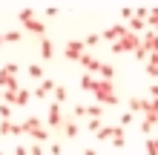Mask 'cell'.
<instances>
[{
  "label": "cell",
  "instance_id": "obj_9",
  "mask_svg": "<svg viewBox=\"0 0 158 155\" xmlns=\"http://www.w3.org/2000/svg\"><path fill=\"white\" fill-rule=\"evenodd\" d=\"M60 132L66 135V138H78L81 126H78V121H75V118H66V121H63V126H60Z\"/></svg>",
  "mask_w": 158,
  "mask_h": 155
},
{
  "label": "cell",
  "instance_id": "obj_44",
  "mask_svg": "<svg viewBox=\"0 0 158 155\" xmlns=\"http://www.w3.org/2000/svg\"><path fill=\"white\" fill-rule=\"evenodd\" d=\"M83 155H98V152L92 149V147H86V149H83Z\"/></svg>",
  "mask_w": 158,
  "mask_h": 155
},
{
  "label": "cell",
  "instance_id": "obj_35",
  "mask_svg": "<svg viewBox=\"0 0 158 155\" xmlns=\"http://www.w3.org/2000/svg\"><path fill=\"white\" fill-rule=\"evenodd\" d=\"M86 129H89V132H95V135H98L101 129H104V126H101V121H92V118H89V126H86Z\"/></svg>",
  "mask_w": 158,
  "mask_h": 155
},
{
  "label": "cell",
  "instance_id": "obj_39",
  "mask_svg": "<svg viewBox=\"0 0 158 155\" xmlns=\"http://www.w3.org/2000/svg\"><path fill=\"white\" fill-rule=\"evenodd\" d=\"M49 152H52V155H60V152H63V147H60V144H52Z\"/></svg>",
  "mask_w": 158,
  "mask_h": 155
},
{
  "label": "cell",
  "instance_id": "obj_17",
  "mask_svg": "<svg viewBox=\"0 0 158 155\" xmlns=\"http://www.w3.org/2000/svg\"><path fill=\"white\" fill-rule=\"evenodd\" d=\"M17 20H20L23 26H26V23H32V20H35V9H32V6H23L20 12H17Z\"/></svg>",
  "mask_w": 158,
  "mask_h": 155
},
{
  "label": "cell",
  "instance_id": "obj_18",
  "mask_svg": "<svg viewBox=\"0 0 158 155\" xmlns=\"http://www.w3.org/2000/svg\"><path fill=\"white\" fill-rule=\"evenodd\" d=\"M112 147H115V149H124V126H115V135H112Z\"/></svg>",
  "mask_w": 158,
  "mask_h": 155
},
{
  "label": "cell",
  "instance_id": "obj_37",
  "mask_svg": "<svg viewBox=\"0 0 158 155\" xmlns=\"http://www.w3.org/2000/svg\"><path fill=\"white\" fill-rule=\"evenodd\" d=\"M29 155H43V144H32V147H29Z\"/></svg>",
  "mask_w": 158,
  "mask_h": 155
},
{
  "label": "cell",
  "instance_id": "obj_16",
  "mask_svg": "<svg viewBox=\"0 0 158 155\" xmlns=\"http://www.w3.org/2000/svg\"><path fill=\"white\" fill-rule=\"evenodd\" d=\"M129 32L141 35V32H150V26H147V20H141V17H132V20H129Z\"/></svg>",
  "mask_w": 158,
  "mask_h": 155
},
{
  "label": "cell",
  "instance_id": "obj_21",
  "mask_svg": "<svg viewBox=\"0 0 158 155\" xmlns=\"http://www.w3.org/2000/svg\"><path fill=\"white\" fill-rule=\"evenodd\" d=\"M147 26H150L152 32H158V6L150 9V17H147Z\"/></svg>",
  "mask_w": 158,
  "mask_h": 155
},
{
  "label": "cell",
  "instance_id": "obj_24",
  "mask_svg": "<svg viewBox=\"0 0 158 155\" xmlns=\"http://www.w3.org/2000/svg\"><path fill=\"white\" fill-rule=\"evenodd\" d=\"M112 135H115V126H104L98 132V141H112Z\"/></svg>",
  "mask_w": 158,
  "mask_h": 155
},
{
  "label": "cell",
  "instance_id": "obj_20",
  "mask_svg": "<svg viewBox=\"0 0 158 155\" xmlns=\"http://www.w3.org/2000/svg\"><path fill=\"white\" fill-rule=\"evenodd\" d=\"M26 72H29V78H32V80H46V78H43V69H40V63H32V66L26 69Z\"/></svg>",
  "mask_w": 158,
  "mask_h": 155
},
{
  "label": "cell",
  "instance_id": "obj_12",
  "mask_svg": "<svg viewBox=\"0 0 158 155\" xmlns=\"http://www.w3.org/2000/svg\"><path fill=\"white\" fill-rule=\"evenodd\" d=\"M129 112L132 115H144L147 112V101L144 98H129Z\"/></svg>",
  "mask_w": 158,
  "mask_h": 155
},
{
  "label": "cell",
  "instance_id": "obj_13",
  "mask_svg": "<svg viewBox=\"0 0 158 155\" xmlns=\"http://www.w3.org/2000/svg\"><path fill=\"white\" fill-rule=\"evenodd\" d=\"M40 58H43V60H52V58H55V46H52L49 38L40 40Z\"/></svg>",
  "mask_w": 158,
  "mask_h": 155
},
{
  "label": "cell",
  "instance_id": "obj_19",
  "mask_svg": "<svg viewBox=\"0 0 158 155\" xmlns=\"http://www.w3.org/2000/svg\"><path fill=\"white\" fill-rule=\"evenodd\" d=\"M86 115L92 118V121H101V115H104V106H101V104H92V106H86Z\"/></svg>",
  "mask_w": 158,
  "mask_h": 155
},
{
  "label": "cell",
  "instance_id": "obj_40",
  "mask_svg": "<svg viewBox=\"0 0 158 155\" xmlns=\"http://www.w3.org/2000/svg\"><path fill=\"white\" fill-rule=\"evenodd\" d=\"M147 75H150V78H158V69H155V66H150V63H147Z\"/></svg>",
  "mask_w": 158,
  "mask_h": 155
},
{
  "label": "cell",
  "instance_id": "obj_28",
  "mask_svg": "<svg viewBox=\"0 0 158 155\" xmlns=\"http://www.w3.org/2000/svg\"><path fill=\"white\" fill-rule=\"evenodd\" d=\"M3 38H6V43H17V40L23 38V32H17V29H15V32H6Z\"/></svg>",
  "mask_w": 158,
  "mask_h": 155
},
{
  "label": "cell",
  "instance_id": "obj_30",
  "mask_svg": "<svg viewBox=\"0 0 158 155\" xmlns=\"http://www.w3.org/2000/svg\"><path fill=\"white\" fill-rule=\"evenodd\" d=\"M121 17H124V20H132L135 17V6H124L121 9Z\"/></svg>",
  "mask_w": 158,
  "mask_h": 155
},
{
  "label": "cell",
  "instance_id": "obj_45",
  "mask_svg": "<svg viewBox=\"0 0 158 155\" xmlns=\"http://www.w3.org/2000/svg\"><path fill=\"white\" fill-rule=\"evenodd\" d=\"M3 43H6V38H3V35H0V46H3Z\"/></svg>",
  "mask_w": 158,
  "mask_h": 155
},
{
  "label": "cell",
  "instance_id": "obj_14",
  "mask_svg": "<svg viewBox=\"0 0 158 155\" xmlns=\"http://www.w3.org/2000/svg\"><path fill=\"white\" fill-rule=\"evenodd\" d=\"M26 32H32V35H40V40H43V35H46V26H43V20H38V17H35L32 23H26Z\"/></svg>",
  "mask_w": 158,
  "mask_h": 155
},
{
  "label": "cell",
  "instance_id": "obj_32",
  "mask_svg": "<svg viewBox=\"0 0 158 155\" xmlns=\"http://www.w3.org/2000/svg\"><path fill=\"white\" fill-rule=\"evenodd\" d=\"M98 40H101V35H86V38H83V43H86V49H92V46H95Z\"/></svg>",
  "mask_w": 158,
  "mask_h": 155
},
{
  "label": "cell",
  "instance_id": "obj_2",
  "mask_svg": "<svg viewBox=\"0 0 158 155\" xmlns=\"http://www.w3.org/2000/svg\"><path fill=\"white\" fill-rule=\"evenodd\" d=\"M144 46V35H135V32H127L124 35V38H121L118 43H112V52L118 55V52H138V49H141Z\"/></svg>",
  "mask_w": 158,
  "mask_h": 155
},
{
  "label": "cell",
  "instance_id": "obj_8",
  "mask_svg": "<svg viewBox=\"0 0 158 155\" xmlns=\"http://www.w3.org/2000/svg\"><path fill=\"white\" fill-rule=\"evenodd\" d=\"M81 66H83V69H86L89 75H92V72H101V66H104V60H98L95 55H89V52H86V55L81 58Z\"/></svg>",
  "mask_w": 158,
  "mask_h": 155
},
{
  "label": "cell",
  "instance_id": "obj_34",
  "mask_svg": "<svg viewBox=\"0 0 158 155\" xmlns=\"http://www.w3.org/2000/svg\"><path fill=\"white\" fill-rule=\"evenodd\" d=\"M43 14H46V17H58V14H60V9H58V6H46V9H43Z\"/></svg>",
  "mask_w": 158,
  "mask_h": 155
},
{
  "label": "cell",
  "instance_id": "obj_1",
  "mask_svg": "<svg viewBox=\"0 0 158 155\" xmlns=\"http://www.w3.org/2000/svg\"><path fill=\"white\" fill-rule=\"evenodd\" d=\"M92 95L98 98L101 106H118V92H115L112 80H98V86H95V92H92Z\"/></svg>",
  "mask_w": 158,
  "mask_h": 155
},
{
  "label": "cell",
  "instance_id": "obj_29",
  "mask_svg": "<svg viewBox=\"0 0 158 155\" xmlns=\"http://www.w3.org/2000/svg\"><path fill=\"white\" fill-rule=\"evenodd\" d=\"M0 118L3 121H12V106L9 104H0Z\"/></svg>",
  "mask_w": 158,
  "mask_h": 155
},
{
  "label": "cell",
  "instance_id": "obj_41",
  "mask_svg": "<svg viewBox=\"0 0 158 155\" xmlns=\"http://www.w3.org/2000/svg\"><path fill=\"white\" fill-rule=\"evenodd\" d=\"M147 63H150V66H155V69H158V52H155V55H150V60H147Z\"/></svg>",
  "mask_w": 158,
  "mask_h": 155
},
{
  "label": "cell",
  "instance_id": "obj_26",
  "mask_svg": "<svg viewBox=\"0 0 158 155\" xmlns=\"http://www.w3.org/2000/svg\"><path fill=\"white\" fill-rule=\"evenodd\" d=\"M66 95H69V92H66V86H60V84H58V89H55V104H63V101H66Z\"/></svg>",
  "mask_w": 158,
  "mask_h": 155
},
{
  "label": "cell",
  "instance_id": "obj_43",
  "mask_svg": "<svg viewBox=\"0 0 158 155\" xmlns=\"http://www.w3.org/2000/svg\"><path fill=\"white\" fill-rule=\"evenodd\" d=\"M150 95H152L155 101H158V84H152V86H150Z\"/></svg>",
  "mask_w": 158,
  "mask_h": 155
},
{
  "label": "cell",
  "instance_id": "obj_38",
  "mask_svg": "<svg viewBox=\"0 0 158 155\" xmlns=\"http://www.w3.org/2000/svg\"><path fill=\"white\" fill-rule=\"evenodd\" d=\"M129 124H132V112H124L121 115V126H129Z\"/></svg>",
  "mask_w": 158,
  "mask_h": 155
},
{
  "label": "cell",
  "instance_id": "obj_6",
  "mask_svg": "<svg viewBox=\"0 0 158 155\" xmlns=\"http://www.w3.org/2000/svg\"><path fill=\"white\" fill-rule=\"evenodd\" d=\"M127 32H129V26H124V23H115V26H109V29H104V32H101V38H104V40H109V43H118V40L124 38Z\"/></svg>",
  "mask_w": 158,
  "mask_h": 155
},
{
  "label": "cell",
  "instance_id": "obj_11",
  "mask_svg": "<svg viewBox=\"0 0 158 155\" xmlns=\"http://www.w3.org/2000/svg\"><path fill=\"white\" fill-rule=\"evenodd\" d=\"M144 46L150 49V55L158 52V32H152V29H150V32H144Z\"/></svg>",
  "mask_w": 158,
  "mask_h": 155
},
{
  "label": "cell",
  "instance_id": "obj_15",
  "mask_svg": "<svg viewBox=\"0 0 158 155\" xmlns=\"http://www.w3.org/2000/svg\"><path fill=\"white\" fill-rule=\"evenodd\" d=\"M95 86H98V80L89 75V72H83V78H81V89L83 92H95Z\"/></svg>",
  "mask_w": 158,
  "mask_h": 155
},
{
  "label": "cell",
  "instance_id": "obj_27",
  "mask_svg": "<svg viewBox=\"0 0 158 155\" xmlns=\"http://www.w3.org/2000/svg\"><path fill=\"white\" fill-rule=\"evenodd\" d=\"M17 92H20V89H9V92H3V101H6L9 106H15V98H17Z\"/></svg>",
  "mask_w": 158,
  "mask_h": 155
},
{
  "label": "cell",
  "instance_id": "obj_3",
  "mask_svg": "<svg viewBox=\"0 0 158 155\" xmlns=\"http://www.w3.org/2000/svg\"><path fill=\"white\" fill-rule=\"evenodd\" d=\"M23 126H26V135H32V138H35V144H46V141H49V129L43 126L40 118H26Z\"/></svg>",
  "mask_w": 158,
  "mask_h": 155
},
{
  "label": "cell",
  "instance_id": "obj_7",
  "mask_svg": "<svg viewBox=\"0 0 158 155\" xmlns=\"http://www.w3.org/2000/svg\"><path fill=\"white\" fill-rule=\"evenodd\" d=\"M46 126H63V115H60V104H49V112H46Z\"/></svg>",
  "mask_w": 158,
  "mask_h": 155
},
{
  "label": "cell",
  "instance_id": "obj_25",
  "mask_svg": "<svg viewBox=\"0 0 158 155\" xmlns=\"http://www.w3.org/2000/svg\"><path fill=\"white\" fill-rule=\"evenodd\" d=\"M0 135H15V121H0Z\"/></svg>",
  "mask_w": 158,
  "mask_h": 155
},
{
  "label": "cell",
  "instance_id": "obj_46",
  "mask_svg": "<svg viewBox=\"0 0 158 155\" xmlns=\"http://www.w3.org/2000/svg\"><path fill=\"white\" fill-rule=\"evenodd\" d=\"M0 101H3V89H0Z\"/></svg>",
  "mask_w": 158,
  "mask_h": 155
},
{
  "label": "cell",
  "instance_id": "obj_42",
  "mask_svg": "<svg viewBox=\"0 0 158 155\" xmlns=\"http://www.w3.org/2000/svg\"><path fill=\"white\" fill-rule=\"evenodd\" d=\"M15 155H29V147H17V149H15Z\"/></svg>",
  "mask_w": 158,
  "mask_h": 155
},
{
  "label": "cell",
  "instance_id": "obj_22",
  "mask_svg": "<svg viewBox=\"0 0 158 155\" xmlns=\"http://www.w3.org/2000/svg\"><path fill=\"white\" fill-rule=\"evenodd\" d=\"M98 75L104 78V80H112V78H115V66H112V63H104V66H101V72H98Z\"/></svg>",
  "mask_w": 158,
  "mask_h": 155
},
{
  "label": "cell",
  "instance_id": "obj_4",
  "mask_svg": "<svg viewBox=\"0 0 158 155\" xmlns=\"http://www.w3.org/2000/svg\"><path fill=\"white\" fill-rule=\"evenodd\" d=\"M83 55H86V43L83 40H66V46H63V58L66 60H78L81 63Z\"/></svg>",
  "mask_w": 158,
  "mask_h": 155
},
{
  "label": "cell",
  "instance_id": "obj_36",
  "mask_svg": "<svg viewBox=\"0 0 158 155\" xmlns=\"http://www.w3.org/2000/svg\"><path fill=\"white\" fill-rule=\"evenodd\" d=\"M72 115H75V118H83V115H86V106H83V104L72 106Z\"/></svg>",
  "mask_w": 158,
  "mask_h": 155
},
{
  "label": "cell",
  "instance_id": "obj_47",
  "mask_svg": "<svg viewBox=\"0 0 158 155\" xmlns=\"http://www.w3.org/2000/svg\"><path fill=\"white\" fill-rule=\"evenodd\" d=\"M0 155H3V152H0Z\"/></svg>",
  "mask_w": 158,
  "mask_h": 155
},
{
  "label": "cell",
  "instance_id": "obj_10",
  "mask_svg": "<svg viewBox=\"0 0 158 155\" xmlns=\"http://www.w3.org/2000/svg\"><path fill=\"white\" fill-rule=\"evenodd\" d=\"M55 89H58V84H55V80H49V78H46V80H40V84H38V89H35V95H38V98H46V95H55Z\"/></svg>",
  "mask_w": 158,
  "mask_h": 155
},
{
  "label": "cell",
  "instance_id": "obj_31",
  "mask_svg": "<svg viewBox=\"0 0 158 155\" xmlns=\"http://www.w3.org/2000/svg\"><path fill=\"white\" fill-rule=\"evenodd\" d=\"M135 17L147 20V17H150V9H147V6H135Z\"/></svg>",
  "mask_w": 158,
  "mask_h": 155
},
{
  "label": "cell",
  "instance_id": "obj_5",
  "mask_svg": "<svg viewBox=\"0 0 158 155\" xmlns=\"http://www.w3.org/2000/svg\"><path fill=\"white\" fill-rule=\"evenodd\" d=\"M0 89H3V92H9V89H23L20 80H17V75H15V72H9L6 66L0 69Z\"/></svg>",
  "mask_w": 158,
  "mask_h": 155
},
{
  "label": "cell",
  "instance_id": "obj_23",
  "mask_svg": "<svg viewBox=\"0 0 158 155\" xmlns=\"http://www.w3.org/2000/svg\"><path fill=\"white\" fill-rule=\"evenodd\" d=\"M29 98H32L29 89H20V92H17V98H15V106H26V104H29Z\"/></svg>",
  "mask_w": 158,
  "mask_h": 155
},
{
  "label": "cell",
  "instance_id": "obj_33",
  "mask_svg": "<svg viewBox=\"0 0 158 155\" xmlns=\"http://www.w3.org/2000/svg\"><path fill=\"white\" fill-rule=\"evenodd\" d=\"M135 60H150V49H147V46H141V49L135 52Z\"/></svg>",
  "mask_w": 158,
  "mask_h": 155
}]
</instances>
